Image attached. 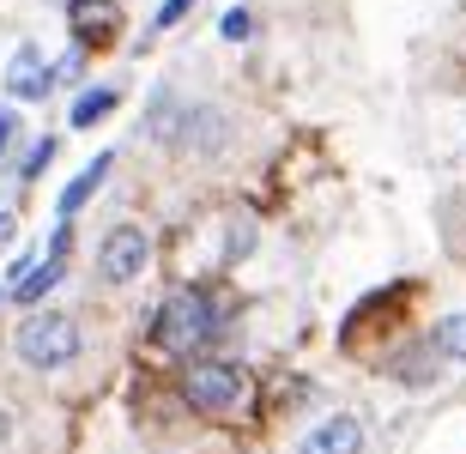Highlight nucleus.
<instances>
[{"label": "nucleus", "mask_w": 466, "mask_h": 454, "mask_svg": "<svg viewBox=\"0 0 466 454\" xmlns=\"http://www.w3.org/2000/svg\"><path fill=\"white\" fill-rule=\"evenodd\" d=\"M182 394H188L194 412H207V419H237L242 406H248V376L237 364H212V358H194L182 369Z\"/></svg>", "instance_id": "nucleus-1"}, {"label": "nucleus", "mask_w": 466, "mask_h": 454, "mask_svg": "<svg viewBox=\"0 0 466 454\" xmlns=\"http://www.w3.org/2000/svg\"><path fill=\"white\" fill-rule=\"evenodd\" d=\"M212 333H218V309H212V298H207V291H194V285H182V291L157 309L152 339L164 351H194V346H207Z\"/></svg>", "instance_id": "nucleus-2"}, {"label": "nucleus", "mask_w": 466, "mask_h": 454, "mask_svg": "<svg viewBox=\"0 0 466 454\" xmlns=\"http://www.w3.org/2000/svg\"><path fill=\"white\" fill-rule=\"evenodd\" d=\"M18 358L31 369H61L79 358V328L61 309H31L18 321Z\"/></svg>", "instance_id": "nucleus-3"}, {"label": "nucleus", "mask_w": 466, "mask_h": 454, "mask_svg": "<svg viewBox=\"0 0 466 454\" xmlns=\"http://www.w3.org/2000/svg\"><path fill=\"white\" fill-rule=\"evenodd\" d=\"M146 255H152L146 230L139 225H116L104 243H97V273H104L109 285H127L134 273H146Z\"/></svg>", "instance_id": "nucleus-4"}, {"label": "nucleus", "mask_w": 466, "mask_h": 454, "mask_svg": "<svg viewBox=\"0 0 466 454\" xmlns=\"http://www.w3.org/2000/svg\"><path fill=\"white\" fill-rule=\"evenodd\" d=\"M67 25H73V36H79L86 49H109L116 31H121V6L116 0H73Z\"/></svg>", "instance_id": "nucleus-5"}, {"label": "nucleus", "mask_w": 466, "mask_h": 454, "mask_svg": "<svg viewBox=\"0 0 466 454\" xmlns=\"http://www.w3.org/2000/svg\"><path fill=\"white\" fill-rule=\"evenodd\" d=\"M363 449V424L358 419H328V424H315L309 437H303V454H358Z\"/></svg>", "instance_id": "nucleus-6"}, {"label": "nucleus", "mask_w": 466, "mask_h": 454, "mask_svg": "<svg viewBox=\"0 0 466 454\" xmlns=\"http://www.w3.org/2000/svg\"><path fill=\"white\" fill-rule=\"evenodd\" d=\"M49 86H55V79H49V67L36 61V49H18L13 67H6V91L31 104V97H49Z\"/></svg>", "instance_id": "nucleus-7"}, {"label": "nucleus", "mask_w": 466, "mask_h": 454, "mask_svg": "<svg viewBox=\"0 0 466 454\" xmlns=\"http://www.w3.org/2000/svg\"><path fill=\"white\" fill-rule=\"evenodd\" d=\"M104 176H109V152H97V157L86 164V170H79V176L67 182V194H61V218H73V212L86 207L91 194H97V182H104Z\"/></svg>", "instance_id": "nucleus-8"}, {"label": "nucleus", "mask_w": 466, "mask_h": 454, "mask_svg": "<svg viewBox=\"0 0 466 454\" xmlns=\"http://www.w3.org/2000/svg\"><path fill=\"white\" fill-rule=\"evenodd\" d=\"M55 279H61V255H49L43 267H18V279H13V303H36Z\"/></svg>", "instance_id": "nucleus-9"}, {"label": "nucleus", "mask_w": 466, "mask_h": 454, "mask_svg": "<svg viewBox=\"0 0 466 454\" xmlns=\"http://www.w3.org/2000/svg\"><path fill=\"white\" fill-rule=\"evenodd\" d=\"M431 346L442 351V358H454V364H466V309L436 321V328H431Z\"/></svg>", "instance_id": "nucleus-10"}, {"label": "nucleus", "mask_w": 466, "mask_h": 454, "mask_svg": "<svg viewBox=\"0 0 466 454\" xmlns=\"http://www.w3.org/2000/svg\"><path fill=\"white\" fill-rule=\"evenodd\" d=\"M109 109H116V91H86V97L73 104V127H91V122H104Z\"/></svg>", "instance_id": "nucleus-11"}, {"label": "nucleus", "mask_w": 466, "mask_h": 454, "mask_svg": "<svg viewBox=\"0 0 466 454\" xmlns=\"http://www.w3.org/2000/svg\"><path fill=\"white\" fill-rule=\"evenodd\" d=\"M49 164H55V140H36V146H31V157H25V170H18V176H25V182H36V176L49 170Z\"/></svg>", "instance_id": "nucleus-12"}, {"label": "nucleus", "mask_w": 466, "mask_h": 454, "mask_svg": "<svg viewBox=\"0 0 466 454\" xmlns=\"http://www.w3.org/2000/svg\"><path fill=\"white\" fill-rule=\"evenodd\" d=\"M248 31H255V18L242 13V6H230V13H225V36H230V43H242Z\"/></svg>", "instance_id": "nucleus-13"}, {"label": "nucleus", "mask_w": 466, "mask_h": 454, "mask_svg": "<svg viewBox=\"0 0 466 454\" xmlns=\"http://www.w3.org/2000/svg\"><path fill=\"white\" fill-rule=\"evenodd\" d=\"M188 6H194V0H164V6H157V31H170V25L188 13Z\"/></svg>", "instance_id": "nucleus-14"}, {"label": "nucleus", "mask_w": 466, "mask_h": 454, "mask_svg": "<svg viewBox=\"0 0 466 454\" xmlns=\"http://www.w3.org/2000/svg\"><path fill=\"white\" fill-rule=\"evenodd\" d=\"M13 140H18V116H13V109H0V152H6Z\"/></svg>", "instance_id": "nucleus-15"}, {"label": "nucleus", "mask_w": 466, "mask_h": 454, "mask_svg": "<svg viewBox=\"0 0 466 454\" xmlns=\"http://www.w3.org/2000/svg\"><path fill=\"white\" fill-rule=\"evenodd\" d=\"M13 230H18V218H13V212H0V243H13Z\"/></svg>", "instance_id": "nucleus-16"}]
</instances>
